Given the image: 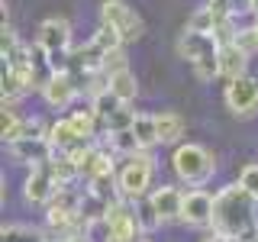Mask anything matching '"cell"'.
<instances>
[{"label": "cell", "instance_id": "obj_39", "mask_svg": "<svg viewBox=\"0 0 258 242\" xmlns=\"http://www.w3.org/2000/svg\"><path fill=\"white\" fill-rule=\"evenodd\" d=\"M252 242H258V236H255V239H252Z\"/></svg>", "mask_w": 258, "mask_h": 242}, {"label": "cell", "instance_id": "obj_20", "mask_svg": "<svg viewBox=\"0 0 258 242\" xmlns=\"http://www.w3.org/2000/svg\"><path fill=\"white\" fill-rule=\"evenodd\" d=\"M107 145H110V152L113 155H136V152H142V145L139 139H136V133L133 129H119V133H107Z\"/></svg>", "mask_w": 258, "mask_h": 242}, {"label": "cell", "instance_id": "obj_37", "mask_svg": "<svg viewBox=\"0 0 258 242\" xmlns=\"http://www.w3.org/2000/svg\"><path fill=\"white\" fill-rule=\"evenodd\" d=\"M255 29H258V16H255Z\"/></svg>", "mask_w": 258, "mask_h": 242}, {"label": "cell", "instance_id": "obj_6", "mask_svg": "<svg viewBox=\"0 0 258 242\" xmlns=\"http://www.w3.org/2000/svg\"><path fill=\"white\" fill-rule=\"evenodd\" d=\"M223 100H226V107H229L232 116H242V119L255 116L258 113V78H252L245 71V75L226 81Z\"/></svg>", "mask_w": 258, "mask_h": 242}, {"label": "cell", "instance_id": "obj_26", "mask_svg": "<svg viewBox=\"0 0 258 242\" xmlns=\"http://www.w3.org/2000/svg\"><path fill=\"white\" fill-rule=\"evenodd\" d=\"M20 129H23V116H16L13 107H4V116H0V136H4V142H16L20 139Z\"/></svg>", "mask_w": 258, "mask_h": 242}, {"label": "cell", "instance_id": "obj_21", "mask_svg": "<svg viewBox=\"0 0 258 242\" xmlns=\"http://www.w3.org/2000/svg\"><path fill=\"white\" fill-rule=\"evenodd\" d=\"M133 133H136V139H139L142 149H152V145H158V126H155V116H152V113H136Z\"/></svg>", "mask_w": 258, "mask_h": 242}, {"label": "cell", "instance_id": "obj_35", "mask_svg": "<svg viewBox=\"0 0 258 242\" xmlns=\"http://www.w3.org/2000/svg\"><path fill=\"white\" fill-rule=\"evenodd\" d=\"M252 16H258V0H255V13H252Z\"/></svg>", "mask_w": 258, "mask_h": 242}, {"label": "cell", "instance_id": "obj_5", "mask_svg": "<svg viewBox=\"0 0 258 242\" xmlns=\"http://www.w3.org/2000/svg\"><path fill=\"white\" fill-rule=\"evenodd\" d=\"M100 23H110V26L123 36V42H139L145 36L142 16L136 13L126 0H103L100 4Z\"/></svg>", "mask_w": 258, "mask_h": 242}, {"label": "cell", "instance_id": "obj_24", "mask_svg": "<svg viewBox=\"0 0 258 242\" xmlns=\"http://www.w3.org/2000/svg\"><path fill=\"white\" fill-rule=\"evenodd\" d=\"M0 236H4V242H48L45 232L29 229V226H23V223H4Z\"/></svg>", "mask_w": 258, "mask_h": 242}, {"label": "cell", "instance_id": "obj_18", "mask_svg": "<svg viewBox=\"0 0 258 242\" xmlns=\"http://www.w3.org/2000/svg\"><path fill=\"white\" fill-rule=\"evenodd\" d=\"M81 213V210H78ZM75 210H68V207H61V204H55V200H48L45 204V226L52 232H61V236H68L71 232V226H75Z\"/></svg>", "mask_w": 258, "mask_h": 242}, {"label": "cell", "instance_id": "obj_30", "mask_svg": "<svg viewBox=\"0 0 258 242\" xmlns=\"http://www.w3.org/2000/svg\"><path fill=\"white\" fill-rule=\"evenodd\" d=\"M129 65H126V55H123V48H116V52H107L103 55V75H116V71H126Z\"/></svg>", "mask_w": 258, "mask_h": 242}, {"label": "cell", "instance_id": "obj_1", "mask_svg": "<svg viewBox=\"0 0 258 242\" xmlns=\"http://www.w3.org/2000/svg\"><path fill=\"white\" fill-rule=\"evenodd\" d=\"M255 204L258 197H252L242 184H229V188L216 191V210H213V232L223 236H236V239H255L258 226H255Z\"/></svg>", "mask_w": 258, "mask_h": 242}, {"label": "cell", "instance_id": "obj_25", "mask_svg": "<svg viewBox=\"0 0 258 242\" xmlns=\"http://www.w3.org/2000/svg\"><path fill=\"white\" fill-rule=\"evenodd\" d=\"M91 107H94V113H97L100 119H107L110 113H116L119 107H123V100H119V97L113 94L110 87H103L100 94H94V97H91Z\"/></svg>", "mask_w": 258, "mask_h": 242}, {"label": "cell", "instance_id": "obj_8", "mask_svg": "<svg viewBox=\"0 0 258 242\" xmlns=\"http://www.w3.org/2000/svg\"><path fill=\"white\" fill-rule=\"evenodd\" d=\"M55 191H58V181H55L48 161L45 165H36L29 171V177L23 181V197H26V204H32V207H45L48 200L55 197Z\"/></svg>", "mask_w": 258, "mask_h": 242}, {"label": "cell", "instance_id": "obj_22", "mask_svg": "<svg viewBox=\"0 0 258 242\" xmlns=\"http://www.w3.org/2000/svg\"><path fill=\"white\" fill-rule=\"evenodd\" d=\"M71 123H75V129L81 133V139H94L97 129L103 126V119L94 113V107H87V110H75V113H71Z\"/></svg>", "mask_w": 258, "mask_h": 242}, {"label": "cell", "instance_id": "obj_29", "mask_svg": "<svg viewBox=\"0 0 258 242\" xmlns=\"http://www.w3.org/2000/svg\"><path fill=\"white\" fill-rule=\"evenodd\" d=\"M232 42H236L242 52L248 55V58H252V55H258V29H255V23H252V26H239Z\"/></svg>", "mask_w": 258, "mask_h": 242}, {"label": "cell", "instance_id": "obj_19", "mask_svg": "<svg viewBox=\"0 0 258 242\" xmlns=\"http://www.w3.org/2000/svg\"><path fill=\"white\" fill-rule=\"evenodd\" d=\"M107 87H110V91L116 94L123 103H133V100H136V94H139L136 75H133L129 68H126V71H116V75H110V78H107Z\"/></svg>", "mask_w": 258, "mask_h": 242}, {"label": "cell", "instance_id": "obj_7", "mask_svg": "<svg viewBox=\"0 0 258 242\" xmlns=\"http://www.w3.org/2000/svg\"><path fill=\"white\" fill-rule=\"evenodd\" d=\"M107 239H116V242H136L142 239V226H139V213L129 207L126 197H116L110 200L107 207Z\"/></svg>", "mask_w": 258, "mask_h": 242}, {"label": "cell", "instance_id": "obj_14", "mask_svg": "<svg viewBox=\"0 0 258 242\" xmlns=\"http://www.w3.org/2000/svg\"><path fill=\"white\" fill-rule=\"evenodd\" d=\"M245 68H248V55L242 52V48H239L236 42H226V45H220V78L232 81V78L245 75Z\"/></svg>", "mask_w": 258, "mask_h": 242}, {"label": "cell", "instance_id": "obj_12", "mask_svg": "<svg viewBox=\"0 0 258 242\" xmlns=\"http://www.w3.org/2000/svg\"><path fill=\"white\" fill-rule=\"evenodd\" d=\"M10 155L20 161V165H45V161H52L55 155V145L48 142V136H42V139H16L10 142Z\"/></svg>", "mask_w": 258, "mask_h": 242}, {"label": "cell", "instance_id": "obj_33", "mask_svg": "<svg viewBox=\"0 0 258 242\" xmlns=\"http://www.w3.org/2000/svg\"><path fill=\"white\" fill-rule=\"evenodd\" d=\"M64 242H94V236H91V232H68Z\"/></svg>", "mask_w": 258, "mask_h": 242}, {"label": "cell", "instance_id": "obj_32", "mask_svg": "<svg viewBox=\"0 0 258 242\" xmlns=\"http://www.w3.org/2000/svg\"><path fill=\"white\" fill-rule=\"evenodd\" d=\"M226 10L232 16H242V13H255V0H226Z\"/></svg>", "mask_w": 258, "mask_h": 242}, {"label": "cell", "instance_id": "obj_11", "mask_svg": "<svg viewBox=\"0 0 258 242\" xmlns=\"http://www.w3.org/2000/svg\"><path fill=\"white\" fill-rule=\"evenodd\" d=\"M220 52V42H216L213 32H197V29H184V36L177 39V55H181L187 65L207 58V55Z\"/></svg>", "mask_w": 258, "mask_h": 242}, {"label": "cell", "instance_id": "obj_15", "mask_svg": "<svg viewBox=\"0 0 258 242\" xmlns=\"http://www.w3.org/2000/svg\"><path fill=\"white\" fill-rule=\"evenodd\" d=\"M155 126H158V142L161 145L181 142V136H184V116H181V113H174V110L155 113Z\"/></svg>", "mask_w": 258, "mask_h": 242}, {"label": "cell", "instance_id": "obj_28", "mask_svg": "<svg viewBox=\"0 0 258 242\" xmlns=\"http://www.w3.org/2000/svg\"><path fill=\"white\" fill-rule=\"evenodd\" d=\"M136 213H139V226H142V232H152V229H158V226H165V223H161V216H158V210L152 207V200H149V197H142L139 204H136Z\"/></svg>", "mask_w": 258, "mask_h": 242}, {"label": "cell", "instance_id": "obj_36", "mask_svg": "<svg viewBox=\"0 0 258 242\" xmlns=\"http://www.w3.org/2000/svg\"><path fill=\"white\" fill-rule=\"evenodd\" d=\"M207 4H223V0H207Z\"/></svg>", "mask_w": 258, "mask_h": 242}, {"label": "cell", "instance_id": "obj_23", "mask_svg": "<svg viewBox=\"0 0 258 242\" xmlns=\"http://www.w3.org/2000/svg\"><path fill=\"white\" fill-rule=\"evenodd\" d=\"M91 42L100 48L103 55H107V52H116V48H123V45H126V42H123V36H119V32L113 29L110 23H100V26H97V32L91 36Z\"/></svg>", "mask_w": 258, "mask_h": 242}, {"label": "cell", "instance_id": "obj_34", "mask_svg": "<svg viewBox=\"0 0 258 242\" xmlns=\"http://www.w3.org/2000/svg\"><path fill=\"white\" fill-rule=\"evenodd\" d=\"M204 242H245V239H236V236H223V232H213V236H207Z\"/></svg>", "mask_w": 258, "mask_h": 242}, {"label": "cell", "instance_id": "obj_13", "mask_svg": "<svg viewBox=\"0 0 258 242\" xmlns=\"http://www.w3.org/2000/svg\"><path fill=\"white\" fill-rule=\"evenodd\" d=\"M152 207L158 210L161 223H171V220H181V207H184V191L171 188V184H161V188H155L149 194Z\"/></svg>", "mask_w": 258, "mask_h": 242}, {"label": "cell", "instance_id": "obj_16", "mask_svg": "<svg viewBox=\"0 0 258 242\" xmlns=\"http://www.w3.org/2000/svg\"><path fill=\"white\" fill-rule=\"evenodd\" d=\"M113 171V152L107 149H100V145H91V152H87V158L81 161V177H100V174H107Z\"/></svg>", "mask_w": 258, "mask_h": 242}, {"label": "cell", "instance_id": "obj_31", "mask_svg": "<svg viewBox=\"0 0 258 242\" xmlns=\"http://www.w3.org/2000/svg\"><path fill=\"white\" fill-rule=\"evenodd\" d=\"M239 184L252 194V197H258V161H252V165H245L239 171Z\"/></svg>", "mask_w": 258, "mask_h": 242}, {"label": "cell", "instance_id": "obj_9", "mask_svg": "<svg viewBox=\"0 0 258 242\" xmlns=\"http://www.w3.org/2000/svg\"><path fill=\"white\" fill-rule=\"evenodd\" d=\"M213 210H216V194H207V191L194 188V191L184 194L181 223H187V226H213Z\"/></svg>", "mask_w": 258, "mask_h": 242}, {"label": "cell", "instance_id": "obj_4", "mask_svg": "<svg viewBox=\"0 0 258 242\" xmlns=\"http://www.w3.org/2000/svg\"><path fill=\"white\" fill-rule=\"evenodd\" d=\"M152 174H155V161H152L149 149L129 155V161L119 168V174H116L119 197H126V200H142V197H149Z\"/></svg>", "mask_w": 258, "mask_h": 242}, {"label": "cell", "instance_id": "obj_17", "mask_svg": "<svg viewBox=\"0 0 258 242\" xmlns=\"http://www.w3.org/2000/svg\"><path fill=\"white\" fill-rule=\"evenodd\" d=\"M48 142L55 145V152H68L71 145H78L84 139H81V133L75 129V123H71V116H64L55 126H48Z\"/></svg>", "mask_w": 258, "mask_h": 242}, {"label": "cell", "instance_id": "obj_38", "mask_svg": "<svg viewBox=\"0 0 258 242\" xmlns=\"http://www.w3.org/2000/svg\"><path fill=\"white\" fill-rule=\"evenodd\" d=\"M136 242H145V239H136Z\"/></svg>", "mask_w": 258, "mask_h": 242}, {"label": "cell", "instance_id": "obj_27", "mask_svg": "<svg viewBox=\"0 0 258 242\" xmlns=\"http://www.w3.org/2000/svg\"><path fill=\"white\" fill-rule=\"evenodd\" d=\"M133 123H136V110H129V103H123L116 113H110L103 119V129L107 133H119V129H133Z\"/></svg>", "mask_w": 258, "mask_h": 242}, {"label": "cell", "instance_id": "obj_3", "mask_svg": "<svg viewBox=\"0 0 258 242\" xmlns=\"http://www.w3.org/2000/svg\"><path fill=\"white\" fill-rule=\"evenodd\" d=\"M36 45L39 52L48 55V65H52V71H68L71 62V26L68 20H58V16H52V20H42L39 23V32H36Z\"/></svg>", "mask_w": 258, "mask_h": 242}, {"label": "cell", "instance_id": "obj_2", "mask_svg": "<svg viewBox=\"0 0 258 242\" xmlns=\"http://www.w3.org/2000/svg\"><path fill=\"white\" fill-rule=\"evenodd\" d=\"M171 168L184 184L200 188V184H207L210 177H213L216 158H213V152H210L207 145H200V142H177V149L171 155Z\"/></svg>", "mask_w": 258, "mask_h": 242}, {"label": "cell", "instance_id": "obj_10", "mask_svg": "<svg viewBox=\"0 0 258 242\" xmlns=\"http://www.w3.org/2000/svg\"><path fill=\"white\" fill-rule=\"evenodd\" d=\"M42 97L48 107L55 110H68L78 97V84H75V75L71 71H52L45 81H42Z\"/></svg>", "mask_w": 258, "mask_h": 242}]
</instances>
